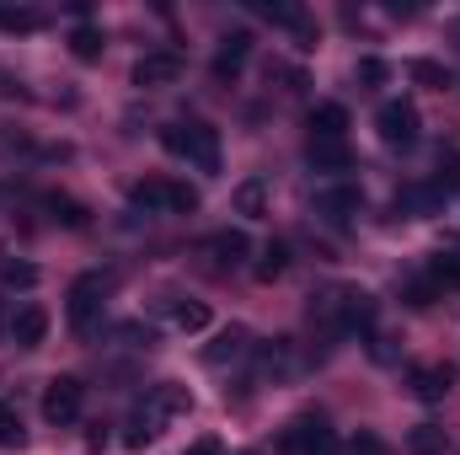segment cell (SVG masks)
Wrapping results in <instances>:
<instances>
[{
    "label": "cell",
    "instance_id": "9a60e30c",
    "mask_svg": "<svg viewBox=\"0 0 460 455\" xmlns=\"http://www.w3.org/2000/svg\"><path fill=\"white\" fill-rule=\"evenodd\" d=\"M246 59H252V32H230L226 43H220V54H215V76L235 81L246 70Z\"/></svg>",
    "mask_w": 460,
    "mask_h": 455
},
{
    "label": "cell",
    "instance_id": "cb8c5ba5",
    "mask_svg": "<svg viewBox=\"0 0 460 455\" xmlns=\"http://www.w3.org/2000/svg\"><path fill=\"white\" fill-rule=\"evenodd\" d=\"M284 268H289V246L284 241H268L262 246V263H257V279L273 284V279H284Z\"/></svg>",
    "mask_w": 460,
    "mask_h": 455
},
{
    "label": "cell",
    "instance_id": "f35d334b",
    "mask_svg": "<svg viewBox=\"0 0 460 455\" xmlns=\"http://www.w3.org/2000/svg\"><path fill=\"white\" fill-rule=\"evenodd\" d=\"M241 455H252V451H241Z\"/></svg>",
    "mask_w": 460,
    "mask_h": 455
},
{
    "label": "cell",
    "instance_id": "f1b7e54d",
    "mask_svg": "<svg viewBox=\"0 0 460 455\" xmlns=\"http://www.w3.org/2000/svg\"><path fill=\"white\" fill-rule=\"evenodd\" d=\"M402 295H407V306H412V311H429V306L439 300V284L423 273V279H407V290H402Z\"/></svg>",
    "mask_w": 460,
    "mask_h": 455
},
{
    "label": "cell",
    "instance_id": "4316f807",
    "mask_svg": "<svg viewBox=\"0 0 460 455\" xmlns=\"http://www.w3.org/2000/svg\"><path fill=\"white\" fill-rule=\"evenodd\" d=\"M407 445H412L418 455H439L450 440H445V429H434V424H418V429L407 434Z\"/></svg>",
    "mask_w": 460,
    "mask_h": 455
},
{
    "label": "cell",
    "instance_id": "83f0119b",
    "mask_svg": "<svg viewBox=\"0 0 460 455\" xmlns=\"http://www.w3.org/2000/svg\"><path fill=\"white\" fill-rule=\"evenodd\" d=\"M262 16H268V22H279V27H295L300 38H311V16H305V11H295V5H262Z\"/></svg>",
    "mask_w": 460,
    "mask_h": 455
},
{
    "label": "cell",
    "instance_id": "e575fe53",
    "mask_svg": "<svg viewBox=\"0 0 460 455\" xmlns=\"http://www.w3.org/2000/svg\"><path fill=\"white\" fill-rule=\"evenodd\" d=\"M358 81L380 86V81H385V65H380V59H358Z\"/></svg>",
    "mask_w": 460,
    "mask_h": 455
},
{
    "label": "cell",
    "instance_id": "8fae6325",
    "mask_svg": "<svg viewBox=\"0 0 460 455\" xmlns=\"http://www.w3.org/2000/svg\"><path fill=\"white\" fill-rule=\"evenodd\" d=\"M305 161H311L322 177L343 183V172L353 166V150H348V139H311V145H305Z\"/></svg>",
    "mask_w": 460,
    "mask_h": 455
},
{
    "label": "cell",
    "instance_id": "7c38bea8",
    "mask_svg": "<svg viewBox=\"0 0 460 455\" xmlns=\"http://www.w3.org/2000/svg\"><path fill=\"white\" fill-rule=\"evenodd\" d=\"M5 333H11L16 348H38V343L49 338V311L43 306H16L11 322H5Z\"/></svg>",
    "mask_w": 460,
    "mask_h": 455
},
{
    "label": "cell",
    "instance_id": "30bf717a",
    "mask_svg": "<svg viewBox=\"0 0 460 455\" xmlns=\"http://www.w3.org/2000/svg\"><path fill=\"white\" fill-rule=\"evenodd\" d=\"M204 252H209L215 263H226V268H241V263L252 257V236H246L241 226L209 230V236H204Z\"/></svg>",
    "mask_w": 460,
    "mask_h": 455
},
{
    "label": "cell",
    "instance_id": "484cf974",
    "mask_svg": "<svg viewBox=\"0 0 460 455\" xmlns=\"http://www.w3.org/2000/svg\"><path fill=\"white\" fill-rule=\"evenodd\" d=\"M407 76H412L418 86H434V92H445V86L456 81V76H450L445 65H434V59H412V65H407Z\"/></svg>",
    "mask_w": 460,
    "mask_h": 455
},
{
    "label": "cell",
    "instance_id": "f546056e",
    "mask_svg": "<svg viewBox=\"0 0 460 455\" xmlns=\"http://www.w3.org/2000/svg\"><path fill=\"white\" fill-rule=\"evenodd\" d=\"M0 284L5 290H32L38 284V268L32 263H0Z\"/></svg>",
    "mask_w": 460,
    "mask_h": 455
},
{
    "label": "cell",
    "instance_id": "603a6c76",
    "mask_svg": "<svg viewBox=\"0 0 460 455\" xmlns=\"http://www.w3.org/2000/svg\"><path fill=\"white\" fill-rule=\"evenodd\" d=\"M429 183H434L445 199H456L460 193V150H439V172H434Z\"/></svg>",
    "mask_w": 460,
    "mask_h": 455
},
{
    "label": "cell",
    "instance_id": "74e56055",
    "mask_svg": "<svg viewBox=\"0 0 460 455\" xmlns=\"http://www.w3.org/2000/svg\"><path fill=\"white\" fill-rule=\"evenodd\" d=\"M456 38H460V22H456Z\"/></svg>",
    "mask_w": 460,
    "mask_h": 455
},
{
    "label": "cell",
    "instance_id": "7a4b0ae2",
    "mask_svg": "<svg viewBox=\"0 0 460 455\" xmlns=\"http://www.w3.org/2000/svg\"><path fill=\"white\" fill-rule=\"evenodd\" d=\"M311 317H322L332 333H375V295H364V290H332Z\"/></svg>",
    "mask_w": 460,
    "mask_h": 455
},
{
    "label": "cell",
    "instance_id": "d4e9b609",
    "mask_svg": "<svg viewBox=\"0 0 460 455\" xmlns=\"http://www.w3.org/2000/svg\"><path fill=\"white\" fill-rule=\"evenodd\" d=\"M429 279H434L439 290H460V252H434Z\"/></svg>",
    "mask_w": 460,
    "mask_h": 455
},
{
    "label": "cell",
    "instance_id": "ffe728a7",
    "mask_svg": "<svg viewBox=\"0 0 460 455\" xmlns=\"http://www.w3.org/2000/svg\"><path fill=\"white\" fill-rule=\"evenodd\" d=\"M150 407H155L161 418H166V413H188V407H193V391H188V386H177V380H161V386H155V397H150Z\"/></svg>",
    "mask_w": 460,
    "mask_h": 455
},
{
    "label": "cell",
    "instance_id": "1f68e13d",
    "mask_svg": "<svg viewBox=\"0 0 460 455\" xmlns=\"http://www.w3.org/2000/svg\"><path fill=\"white\" fill-rule=\"evenodd\" d=\"M0 445H5V451L22 445V413H16L11 402H0Z\"/></svg>",
    "mask_w": 460,
    "mask_h": 455
},
{
    "label": "cell",
    "instance_id": "836d02e7",
    "mask_svg": "<svg viewBox=\"0 0 460 455\" xmlns=\"http://www.w3.org/2000/svg\"><path fill=\"white\" fill-rule=\"evenodd\" d=\"M348 455H385V440L369 434V429H358V434L348 440Z\"/></svg>",
    "mask_w": 460,
    "mask_h": 455
},
{
    "label": "cell",
    "instance_id": "d590c367",
    "mask_svg": "<svg viewBox=\"0 0 460 455\" xmlns=\"http://www.w3.org/2000/svg\"><path fill=\"white\" fill-rule=\"evenodd\" d=\"M182 455H226V451H220V440H215V434H204V440H193Z\"/></svg>",
    "mask_w": 460,
    "mask_h": 455
},
{
    "label": "cell",
    "instance_id": "7402d4cb",
    "mask_svg": "<svg viewBox=\"0 0 460 455\" xmlns=\"http://www.w3.org/2000/svg\"><path fill=\"white\" fill-rule=\"evenodd\" d=\"M155 424H161V413H155V407L134 413V418H128V434H123V445H128V451H145V445L155 440Z\"/></svg>",
    "mask_w": 460,
    "mask_h": 455
},
{
    "label": "cell",
    "instance_id": "d6a6232c",
    "mask_svg": "<svg viewBox=\"0 0 460 455\" xmlns=\"http://www.w3.org/2000/svg\"><path fill=\"white\" fill-rule=\"evenodd\" d=\"M0 27H5V32H38L43 16H38V11H5V5H0Z\"/></svg>",
    "mask_w": 460,
    "mask_h": 455
},
{
    "label": "cell",
    "instance_id": "44dd1931",
    "mask_svg": "<svg viewBox=\"0 0 460 455\" xmlns=\"http://www.w3.org/2000/svg\"><path fill=\"white\" fill-rule=\"evenodd\" d=\"M43 210H49L59 226H70V230L86 226V204H75V199H65V193H43Z\"/></svg>",
    "mask_w": 460,
    "mask_h": 455
},
{
    "label": "cell",
    "instance_id": "277c9868",
    "mask_svg": "<svg viewBox=\"0 0 460 455\" xmlns=\"http://www.w3.org/2000/svg\"><path fill=\"white\" fill-rule=\"evenodd\" d=\"M279 455H338V440H332V429H327L322 413H300L295 424H284Z\"/></svg>",
    "mask_w": 460,
    "mask_h": 455
},
{
    "label": "cell",
    "instance_id": "d6986e66",
    "mask_svg": "<svg viewBox=\"0 0 460 455\" xmlns=\"http://www.w3.org/2000/svg\"><path fill=\"white\" fill-rule=\"evenodd\" d=\"M166 317H172L177 333H204V327H209V306H204V300H172Z\"/></svg>",
    "mask_w": 460,
    "mask_h": 455
},
{
    "label": "cell",
    "instance_id": "4fadbf2b",
    "mask_svg": "<svg viewBox=\"0 0 460 455\" xmlns=\"http://www.w3.org/2000/svg\"><path fill=\"white\" fill-rule=\"evenodd\" d=\"M445 204H450V199H445L434 183H407V188L396 193V215H418V220H423V215H439Z\"/></svg>",
    "mask_w": 460,
    "mask_h": 455
},
{
    "label": "cell",
    "instance_id": "2e32d148",
    "mask_svg": "<svg viewBox=\"0 0 460 455\" xmlns=\"http://www.w3.org/2000/svg\"><path fill=\"white\" fill-rule=\"evenodd\" d=\"M311 139H348V108L343 103H316V108H311Z\"/></svg>",
    "mask_w": 460,
    "mask_h": 455
},
{
    "label": "cell",
    "instance_id": "5b68a950",
    "mask_svg": "<svg viewBox=\"0 0 460 455\" xmlns=\"http://www.w3.org/2000/svg\"><path fill=\"white\" fill-rule=\"evenodd\" d=\"M102 306H108V279H102V273H81V279L70 284L65 317H70L75 333H92V327L102 322Z\"/></svg>",
    "mask_w": 460,
    "mask_h": 455
},
{
    "label": "cell",
    "instance_id": "6da1fadb",
    "mask_svg": "<svg viewBox=\"0 0 460 455\" xmlns=\"http://www.w3.org/2000/svg\"><path fill=\"white\" fill-rule=\"evenodd\" d=\"M161 150L166 156H177V161H188V166H199V172H220V129L215 123H204V118H177V123H166L161 129Z\"/></svg>",
    "mask_w": 460,
    "mask_h": 455
},
{
    "label": "cell",
    "instance_id": "3957f363",
    "mask_svg": "<svg viewBox=\"0 0 460 455\" xmlns=\"http://www.w3.org/2000/svg\"><path fill=\"white\" fill-rule=\"evenodd\" d=\"M128 204L145 215H193L199 210V188L188 183H166V177H145L128 188Z\"/></svg>",
    "mask_w": 460,
    "mask_h": 455
},
{
    "label": "cell",
    "instance_id": "e0dca14e",
    "mask_svg": "<svg viewBox=\"0 0 460 455\" xmlns=\"http://www.w3.org/2000/svg\"><path fill=\"white\" fill-rule=\"evenodd\" d=\"M246 348H252L246 327H226V333H215V343L204 348V364H215V370H220V364H235Z\"/></svg>",
    "mask_w": 460,
    "mask_h": 455
},
{
    "label": "cell",
    "instance_id": "ba28073f",
    "mask_svg": "<svg viewBox=\"0 0 460 455\" xmlns=\"http://www.w3.org/2000/svg\"><path fill=\"white\" fill-rule=\"evenodd\" d=\"M358 210H364V193H358V183H322V188H316V215H322V220L348 226Z\"/></svg>",
    "mask_w": 460,
    "mask_h": 455
},
{
    "label": "cell",
    "instance_id": "ac0fdd59",
    "mask_svg": "<svg viewBox=\"0 0 460 455\" xmlns=\"http://www.w3.org/2000/svg\"><path fill=\"white\" fill-rule=\"evenodd\" d=\"M102 49H108V38H102V27H97V22H81V27L70 32V54H75L81 65L102 59Z\"/></svg>",
    "mask_w": 460,
    "mask_h": 455
},
{
    "label": "cell",
    "instance_id": "52a82bcc",
    "mask_svg": "<svg viewBox=\"0 0 460 455\" xmlns=\"http://www.w3.org/2000/svg\"><path fill=\"white\" fill-rule=\"evenodd\" d=\"M375 129H380V139H385V145L407 150V145H418V108H412L407 97H391V103H380Z\"/></svg>",
    "mask_w": 460,
    "mask_h": 455
},
{
    "label": "cell",
    "instance_id": "4dcf8cb0",
    "mask_svg": "<svg viewBox=\"0 0 460 455\" xmlns=\"http://www.w3.org/2000/svg\"><path fill=\"white\" fill-rule=\"evenodd\" d=\"M262 193H268V188H262L257 177H252V183H241V188H235V210L257 220V215H262Z\"/></svg>",
    "mask_w": 460,
    "mask_h": 455
},
{
    "label": "cell",
    "instance_id": "5bb4252c",
    "mask_svg": "<svg viewBox=\"0 0 460 455\" xmlns=\"http://www.w3.org/2000/svg\"><path fill=\"white\" fill-rule=\"evenodd\" d=\"M412 391H418V402H445L456 391V370L450 364H418L412 370Z\"/></svg>",
    "mask_w": 460,
    "mask_h": 455
},
{
    "label": "cell",
    "instance_id": "8d00e7d4",
    "mask_svg": "<svg viewBox=\"0 0 460 455\" xmlns=\"http://www.w3.org/2000/svg\"><path fill=\"white\" fill-rule=\"evenodd\" d=\"M0 97H27V92H22V81H16V76H5V70H0Z\"/></svg>",
    "mask_w": 460,
    "mask_h": 455
},
{
    "label": "cell",
    "instance_id": "9c48e42d",
    "mask_svg": "<svg viewBox=\"0 0 460 455\" xmlns=\"http://www.w3.org/2000/svg\"><path fill=\"white\" fill-rule=\"evenodd\" d=\"M177 76H182V54L172 49H150L134 59V86H172Z\"/></svg>",
    "mask_w": 460,
    "mask_h": 455
},
{
    "label": "cell",
    "instance_id": "8992f818",
    "mask_svg": "<svg viewBox=\"0 0 460 455\" xmlns=\"http://www.w3.org/2000/svg\"><path fill=\"white\" fill-rule=\"evenodd\" d=\"M86 413V386L75 380V375H54L49 386H43V418L54 424V429H65V424H75Z\"/></svg>",
    "mask_w": 460,
    "mask_h": 455
}]
</instances>
